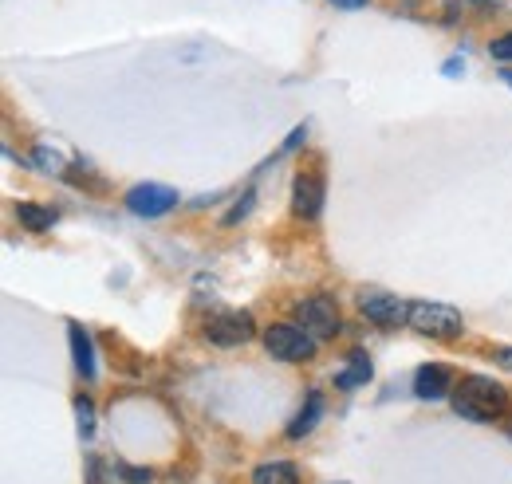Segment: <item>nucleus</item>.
<instances>
[{"instance_id": "1", "label": "nucleus", "mask_w": 512, "mask_h": 484, "mask_svg": "<svg viewBox=\"0 0 512 484\" xmlns=\"http://www.w3.org/2000/svg\"><path fill=\"white\" fill-rule=\"evenodd\" d=\"M509 406V390L485 374H465L461 386H453V414L465 422H493Z\"/></svg>"}, {"instance_id": "2", "label": "nucleus", "mask_w": 512, "mask_h": 484, "mask_svg": "<svg viewBox=\"0 0 512 484\" xmlns=\"http://www.w3.org/2000/svg\"><path fill=\"white\" fill-rule=\"evenodd\" d=\"M316 335H308L300 323H272L264 331V351L280 363H308L316 355Z\"/></svg>"}, {"instance_id": "3", "label": "nucleus", "mask_w": 512, "mask_h": 484, "mask_svg": "<svg viewBox=\"0 0 512 484\" xmlns=\"http://www.w3.org/2000/svg\"><path fill=\"white\" fill-rule=\"evenodd\" d=\"M410 327L430 339H457L465 331V319L449 303H410Z\"/></svg>"}, {"instance_id": "4", "label": "nucleus", "mask_w": 512, "mask_h": 484, "mask_svg": "<svg viewBox=\"0 0 512 484\" xmlns=\"http://www.w3.org/2000/svg\"><path fill=\"white\" fill-rule=\"evenodd\" d=\"M296 315H300V327L316 339H335L343 331V315L331 296H308V300L296 303Z\"/></svg>"}, {"instance_id": "5", "label": "nucleus", "mask_w": 512, "mask_h": 484, "mask_svg": "<svg viewBox=\"0 0 512 484\" xmlns=\"http://www.w3.org/2000/svg\"><path fill=\"white\" fill-rule=\"evenodd\" d=\"M253 315L249 311H221L205 323V339L217 343V347H237V343H249L253 339Z\"/></svg>"}, {"instance_id": "6", "label": "nucleus", "mask_w": 512, "mask_h": 484, "mask_svg": "<svg viewBox=\"0 0 512 484\" xmlns=\"http://www.w3.org/2000/svg\"><path fill=\"white\" fill-rule=\"evenodd\" d=\"M178 205V193L170 189V185H134L127 193V209L134 217H162V213H170Z\"/></svg>"}, {"instance_id": "7", "label": "nucleus", "mask_w": 512, "mask_h": 484, "mask_svg": "<svg viewBox=\"0 0 512 484\" xmlns=\"http://www.w3.org/2000/svg\"><path fill=\"white\" fill-rule=\"evenodd\" d=\"M359 311L379 323V327H402L410 323V303L398 300V296H386V292H363L359 296Z\"/></svg>"}, {"instance_id": "8", "label": "nucleus", "mask_w": 512, "mask_h": 484, "mask_svg": "<svg viewBox=\"0 0 512 484\" xmlns=\"http://www.w3.org/2000/svg\"><path fill=\"white\" fill-rule=\"evenodd\" d=\"M320 209H323V182L316 174H300L296 185H292V213L304 217V221H312V217H320Z\"/></svg>"}, {"instance_id": "9", "label": "nucleus", "mask_w": 512, "mask_h": 484, "mask_svg": "<svg viewBox=\"0 0 512 484\" xmlns=\"http://www.w3.org/2000/svg\"><path fill=\"white\" fill-rule=\"evenodd\" d=\"M414 390H418V398H426V402L449 398V394H453V374H449L446 366H422V370L414 374Z\"/></svg>"}, {"instance_id": "10", "label": "nucleus", "mask_w": 512, "mask_h": 484, "mask_svg": "<svg viewBox=\"0 0 512 484\" xmlns=\"http://www.w3.org/2000/svg\"><path fill=\"white\" fill-rule=\"evenodd\" d=\"M67 335H71V355H75V370H79V374H83V378L91 382V378H95V355H91V335H87V331H83L79 323H71V331H67Z\"/></svg>"}, {"instance_id": "11", "label": "nucleus", "mask_w": 512, "mask_h": 484, "mask_svg": "<svg viewBox=\"0 0 512 484\" xmlns=\"http://www.w3.org/2000/svg\"><path fill=\"white\" fill-rule=\"evenodd\" d=\"M320 418H323V394L320 390H312V394H308V402H304V410L296 414V422L288 425V437H292V441H300L304 433H312V429L320 425Z\"/></svg>"}, {"instance_id": "12", "label": "nucleus", "mask_w": 512, "mask_h": 484, "mask_svg": "<svg viewBox=\"0 0 512 484\" xmlns=\"http://www.w3.org/2000/svg\"><path fill=\"white\" fill-rule=\"evenodd\" d=\"M16 217L28 233H48L56 225V209H44V205H32V201H20L16 205Z\"/></svg>"}, {"instance_id": "13", "label": "nucleus", "mask_w": 512, "mask_h": 484, "mask_svg": "<svg viewBox=\"0 0 512 484\" xmlns=\"http://www.w3.org/2000/svg\"><path fill=\"white\" fill-rule=\"evenodd\" d=\"M371 374H375V370H371V363H367V355H363V351H355V355H351V363H347V370H339V374H335V386H339V390H355V386L371 382Z\"/></svg>"}, {"instance_id": "14", "label": "nucleus", "mask_w": 512, "mask_h": 484, "mask_svg": "<svg viewBox=\"0 0 512 484\" xmlns=\"http://www.w3.org/2000/svg\"><path fill=\"white\" fill-rule=\"evenodd\" d=\"M253 484H300V473L288 461H268L253 473Z\"/></svg>"}, {"instance_id": "15", "label": "nucleus", "mask_w": 512, "mask_h": 484, "mask_svg": "<svg viewBox=\"0 0 512 484\" xmlns=\"http://www.w3.org/2000/svg\"><path fill=\"white\" fill-rule=\"evenodd\" d=\"M32 162H36V166H44L48 174H64V158H60L56 150H48V146H36Z\"/></svg>"}, {"instance_id": "16", "label": "nucleus", "mask_w": 512, "mask_h": 484, "mask_svg": "<svg viewBox=\"0 0 512 484\" xmlns=\"http://www.w3.org/2000/svg\"><path fill=\"white\" fill-rule=\"evenodd\" d=\"M75 418H79V433L91 437L95 433V406L87 398H75Z\"/></svg>"}, {"instance_id": "17", "label": "nucleus", "mask_w": 512, "mask_h": 484, "mask_svg": "<svg viewBox=\"0 0 512 484\" xmlns=\"http://www.w3.org/2000/svg\"><path fill=\"white\" fill-rule=\"evenodd\" d=\"M489 56H493V60H501V63H512V32L509 36H497V40L489 44Z\"/></svg>"}, {"instance_id": "18", "label": "nucleus", "mask_w": 512, "mask_h": 484, "mask_svg": "<svg viewBox=\"0 0 512 484\" xmlns=\"http://www.w3.org/2000/svg\"><path fill=\"white\" fill-rule=\"evenodd\" d=\"M249 209H253V189H249V193H245V197H241V205H237V209H233V213H229V217H225V225H237V221H241V217H245V213H249Z\"/></svg>"}, {"instance_id": "19", "label": "nucleus", "mask_w": 512, "mask_h": 484, "mask_svg": "<svg viewBox=\"0 0 512 484\" xmlns=\"http://www.w3.org/2000/svg\"><path fill=\"white\" fill-rule=\"evenodd\" d=\"M119 473H123V481H130V484H150V469H127V465H123Z\"/></svg>"}, {"instance_id": "20", "label": "nucleus", "mask_w": 512, "mask_h": 484, "mask_svg": "<svg viewBox=\"0 0 512 484\" xmlns=\"http://www.w3.org/2000/svg\"><path fill=\"white\" fill-rule=\"evenodd\" d=\"M493 359L505 366V370H512V347H497V351H493Z\"/></svg>"}, {"instance_id": "21", "label": "nucleus", "mask_w": 512, "mask_h": 484, "mask_svg": "<svg viewBox=\"0 0 512 484\" xmlns=\"http://www.w3.org/2000/svg\"><path fill=\"white\" fill-rule=\"evenodd\" d=\"M331 4H339V8H363L367 0H331Z\"/></svg>"}, {"instance_id": "22", "label": "nucleus", "mask_w": 512, "mask_h": 484, "mask_svg": "<svg viewBox=\"0 0 512 484\" xmlns=\"http://www.w3.org/2000/svg\"><path fill=\"white\" fill-rule=\"evenodd\" d=\"M501 79H505V83L512 87V67H509V71H501Z\"/></svg>"}]
</instances>
